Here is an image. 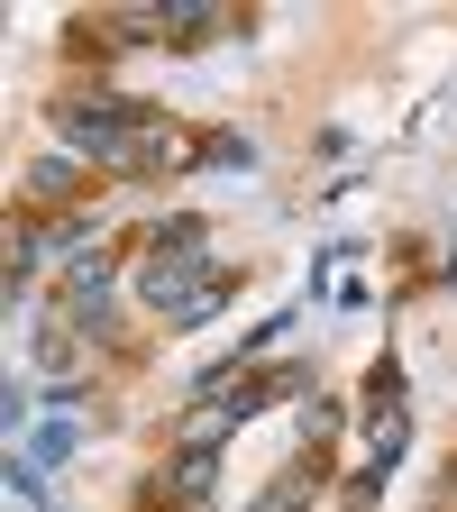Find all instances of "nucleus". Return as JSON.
<instances>
[{"mask_svg":"<svg viewBox=\"0 0 457 512\" xmlns=\"http://www.w3.org/2000/svg\"><path fill=\"white\" fill-rule=\"evenodd\" d=\"M74 330H110V311H119V284H110V256L92 247V256H74L64 266V302H55Z\"/></svg>","mask_w":457,"mask_h":512,"instance_id":"1","label":"nucleus"},{"mask_svg":"<svg viewBox=\"0 0 457 512\" xmlns=\"http://www.w3.org/2000/svg\"><path fill=\"white\" fill-rule=\"evenodd\" d=\"M202 284H211V266H192V256H147V275H138V293H147L165 320H183L192 302H202Z\"/></svg>","mask_w":457,"mask_h":512,"instance_id":"2","label":"nucleus"},{"mask_svg":"<svg viewBox=\"0 0 457 512\" xmlns=\"http://www.w3.org/2000/svg\"><path fill=\"white\" fill-rule=\"evenodd\" d=\"M211 485H220V448H183V458H174V476H165L156 494H165V503H202Z\"/></svg>","mask_w":457,"mask_h":512,"instance_id":"3","label":"nucleus"},{"mask_svg":"<svg viewBox=\"0 0 457 512\" xmlns=\"http://www.w3.org/2000/svg\"><path fill=\"white\" fill-rule=\"evenodd\" d=\"M37 384H55V394H83V348L64 330H37Z\"/></svg>","mask_w":457,"mask_h":512,"instance_id":"4","label":"nucleus"},{"mask_svg":"<svg viewBox=\"0 0 457 512\" xmlns=\"http://www.w3.org/2000/svg\"><path fill=\"white\" fill-rule=\"evenodd\" d=\"M311 485H320V476H311V458H293L266 494H256V512H302V503H311Z\"/></svg>","mask_w":457,"mask_h":512,"instance_id":"5","label":"nucleus"},{"mask_svg":"<svg viewBox=\"0 0 457 512\" xmlns=\"http://www.w3.org/2000/svg\"><path fill=\"white\" fill-rule=\"evenodd\" d=\"M74 174H83V156H28V192H37V202H64Z\"/></svg>","mask_w":457,"mask_h":512,"instance_id":"6","label":"nucleus"},{"mask_svg":"<svg viewBox=\"0 0 457 512\" xmlns=\"http://www.w3.org/2000/svg\"><path fill=\"white\" fill-rule=\"evenodd\" d=\"M220 28H229V19L202 10V0H174V10H165V37H174V46H183V37H220Z\"/></svg>","mask_w":457,"mask_h":512,"instance_id":"7","label":"nucleus"},{"mask_svg":"<svg viewBox=\"0 0 457 512\" xmlns=\"http://www.w3.org/2000/svg\"><path fill=\"white\" fill-rule=\"evenodd\" d=\"M64 458H74V421H46L37 430V467H64Z\"/></svg>","mask_w":457,"mask_h":512,"instance_id":"8","label":"nucleus"},{"mask_svg":"<svg viewBox=\"0 0 457 512\" xmlns=\"http://www.w3.org/2000/svg\"><path fill=\"white\" fill-rule=\"evenodd\" d=\"M448 512H457V458H448Z\"/></svg>","mask_w":457,"mask_h":512,"instance_id":"9","label":"nucleus"}]
</instances>
